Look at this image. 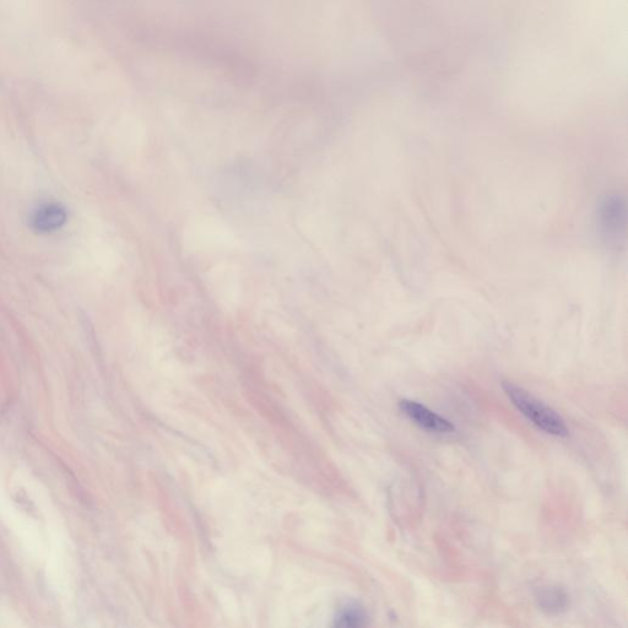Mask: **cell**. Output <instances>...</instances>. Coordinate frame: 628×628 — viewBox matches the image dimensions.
I'll list each match as a JSON object with an SVG mask.
<instances>
[{"label": "cell", "instance_id": "1", "mask_svg": "<svg viewBox=\"0 0 628 628\" xmlns=\"http://www.w3.org/2000/svg\"><path fill=\"white\" fill-rule=\"evenodd\" d=\"M503 392L524 418H527L539 430L556 437L568 436L566 421L561 418L557 411L549 405L535 398L533 394L525 391L513 382H502Z\"/></svg>", "mask_w": 628, "mask_h": 628}, {"label": "cell", "instance_id": "2", "mask_svg": "<svg viewBox=\"0 0 628 628\" xmlns=\"http://www.w3.org/2000/svg\"><path fill=\"white\" fill-rule=\"evenodd\" d=\"M600 234L609 242L624 240L627 229V202L617 193L605 194L597 207Z\"/></svg>", "mask_w": 628, "mask_h": 628}, {"label": "cell", "instance_id": "3", "mask_svg": "<svg viewBox=\"0 0 628 628\" xmlns=\"http://www.w3.org/2000/svg\"><path fill=\"white\" fill-rule=\"evenodd\" d=\"M399 409L406 418L413 421L422 430L433 433H452L456 430V426L451 421L442 418L435 411L430 410L425 405L414 402V400H400Z\"/></svg>", "mask_w": 628, "mask_h": 628}, {"label": "cell", "instance_id": "4", "mask_svg": "<svg viewBox=\"0 0 628 628\" xmlns=\"http://www.w3.org/2000/svg\"><path fill=\"white\" fill-rule=\"evenodd\" d=\"M68 223V210L62 203L45 202L37 205L30 215V227L40 235L54 234Z\"/></svg>", "mask_w": 628, "mask_h": 628}, {"label": "cell", "instance_id": "5", "mask_svg": "<svg viewBox=\"0 0 628 628\" xmlns=\"http://www.w3.org/2000/svg\"><path fill=\"white\" fill-rule=\"evenodd\" d=\"M538 608L549 616H559L570 608V594L559 584L540 587L535 593Z\"/></svg>", "mask_w": 628, "mask_h": 628}, {"label": "cell", "instance_id": "6", "mask_svg": "<svg viewBox=\"0 0 628 628\" xmlns=\"http://www.w3.org/2000/svg\"><path fill=\"white\" fill-rule=\"evenodd\" d=\"M368 617L364 608L356 603H350L340 610L338 625L344 627L365 626Z\"/></svg>", "mask_w": 628, "mask_h": 628}]
</instances>
